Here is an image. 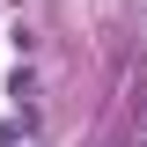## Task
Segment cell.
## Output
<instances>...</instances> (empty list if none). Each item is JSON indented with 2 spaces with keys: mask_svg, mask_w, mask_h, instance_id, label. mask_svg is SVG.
<instances>
[{
  "mask_svg": "<svg viewBox=\"0 0 147 147\" xmlns=\"http://www.w3.org/2000/svg\"><path fill=\"white\" fill-rule=\"evenodd\" d=\"M15 140H30V118H7L0 125V147H15Z\"/></svg>",
  "mask_w": 147,
  "mask_h": 147,
  "instance_id": "cell-1",
  "label": "cell"
}]
</instances>
